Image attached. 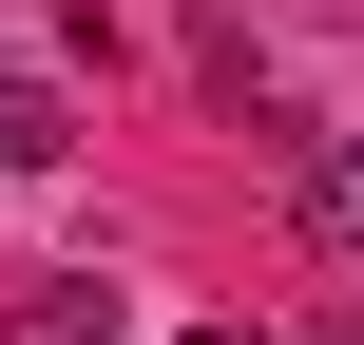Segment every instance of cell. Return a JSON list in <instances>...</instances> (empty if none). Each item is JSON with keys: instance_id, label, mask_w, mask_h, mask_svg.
<instances>
[{"instance_id": "1", "label": "cell", "mask_w": 364, "mask_h": 345, "mask_svg": "<svg viewBox=\"0 0 364 345\" xmlns=\"http://www.w3.org/2000/svg\"><path fill=\"white\" fill-rule=\"evenodd\" d=\"M269 154H288V211H307V250H346V269H364V134H326V115H269Z\"/></svg>"}, {"instance_id": "2", "label": "cell", "mask_w": 364, "mask_h": 345, "mask_svg": "<svg viewBox=\"0 0 364 345\" xmlns=\"http://www.w3.org/2000/svg\"><path fill=\"white\" fill-rule=\"evenodd\" d=\"M115 327H134V288H115V269H38V288L0 307V345H115Z\"/></svg>"}, {"instance_id": "3", "label": "cell", "mask_w": 364, "mask_h": 345, "mask_svg": "<svg viewBox=\"0 0 364 345\" xmlns=\"http://www.w3.org/2000/svg\"><path fill=\"white\" fill-rule=\"evenodd\" d=\"M58 154H77V96L58 77H0V173H58Z\"/></svg>"}, {"instance_id": "4", "label": "cell", "mask_w": 364, "mask_h": 345, "mask_svg": "<svg viewBox=\"0 0 364 345\" xmlns=\"http://www.w3.org/2000/svg\"><path fill=\"white\" fill-rule=\"evenodd\" d=\"M192 345H269V327H250V307H211V327H192Z\"/></svg>"}]
</instances>
